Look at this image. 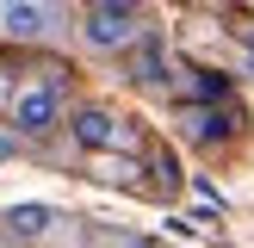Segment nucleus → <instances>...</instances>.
<instances>
[{"instance_id":"nucleus-7","label":"nucleus","mask_w":254,"mask_h":248,"mask_svg":"<svg viewBox=\"0 0 254 248\" xmlns=\"http://www.w3.org/2000/svg\"><path fill=\"white\" fill-rule=\"evenodd\" d=\"M50 223H56L50 205H12V211H6V230H12V236H50Z\"/></svg>"},{"instance_id":"nucleus-3","label":"nucleus","mask_w":254,"mask_h":248,"mask_svg":"<svg viewBox=\"0 0 254 248\" xmlns=\"http://www.w3.org/2000/svg\"><path fill=\"white\" fill-rule=\"evenodd\" d=\"M56 87H25V93H12V130L19 136H44L56 130Z\"/></svg>"},{"instance_id":"nucleus-11","label":"nucleus","mask_w":254,"mask_h":248,"mask_svg":"<svg viewBox=\"0 0 254 248\" xmlns=\"http://www.w3.org/2000/svg\"><path fill=\"white\" fill-rule=\"evenodd\" d=\"M248 50H254V31H248Z\"/></svg>"},{"instance_id":"nucleus-2","label":"nucleus","mask_w":254,"mask_h":248,"mask_svg":"<svg viewBox=\"0 0 254 248\" xmlns=\"http://www.w3.org/2000/svg\"><path fill=\"white\" fill-rule=\"evenodd\" d=\"M68 130H74V143H81V149H130V143H136V130H130L124 118H112L106 106H81Z\"/></svg>"},{"instance_id":"nucleus-6","label":"nucleus","mask_w":254,"mask_h":248,"mask_svg":"<svg viewBox=\"0 0 254 248\" xmlns=\"http://www.w3.org/2000/svg\"><path fill=\"white\" fill-rule=\"evenodd\" d=\"M236 106H198V112H186V130L198 136V143H217V136H230L236 130Z\"/></svg>"},{"instance_id":"nucleus-4","label":"nucleus","mask_w":254,"mask_h":248,"mask_svg":"<svg viewBox=\"0 0 254 248\" xmlns=\"http://www.w3.org/2000/svg\"><path fill=\"white\" fill-rule=\"evenodd\" d=\"M130 81H143V87H161V81H168V44H161L155 31H143V44L130 50Z\"/></svg>"},{"instance_id":"nucleus-1","label":"nucleus","mask_w":254,"mask_h":248,"mask_svg":"<svg viewBox=\"0 0 254 248\" xmlns=\"http://www.w3.org/2000/svg\"><path fill=\"white\" fill-rule=\"evenodd\" d=\"M81 37L93 50H136L143 44V12L130 0H99V6L81 12Z\"/></svg>"},{"instance_id":"nucleus-5","label":"nucleus","mask_w":254,"mask_h":248,"mask_svg":"<svg viewBox=\"0 0 254 248\" xmlns=\"http://www.w3.org/2000/svg\"><path fill=\"white\" fill-rule=\"evenodd\" d=\"M50 19H56V12H50V6H31V0H12V6H0V31H6V37H44V31H50Z\"/></svg>"},{"instance_id":"nucleus-8","label":"nucleus","mask_w":254,"mask_h":248,"mask_svg":"<svg viewBox=\"0 0 254 248\" xmlns=\"http://www.w3.org/2000/svg\"><path fill=\"white\" fill-rule=\"evenodd\" d=\"M192 93L205 99V106H217V99H230V74H211V68H198V81H192Z\"/></svg>"},{"instance_id":"nucleus-9","label":"nucleus","mask_w":254,"mask_h":248,"mask_svg":"<svg viewBox=\"0 0 254 248\" xmlns=\"http://www.w3.org/2000/svg\"><path fill=\"white\" fill-rule=\"evenodd\" d=\"M6 155H19V130H0V161Z\"/></svg>"},{"instance_id":"nucleus-10","label":"nucleus","mask_w":254,"mask_h":248,"mask_svg":"<svg viewBox=\"0 0 254 248\" xmlns=\"http://www.w3.org/2000/svg\"><path fill=\"white\" fill-rule=\"evenodd\" d=\"M112 248H149V242H143V236H118Z\"/></svg>"}]
</instances>
